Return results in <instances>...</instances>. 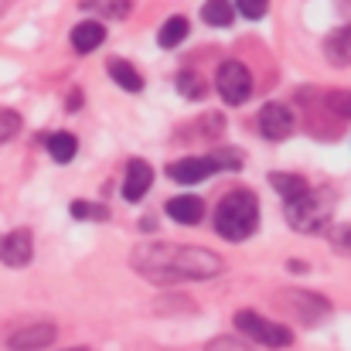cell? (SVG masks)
<instances>
[{
    "mask_svg": "<svg viewBox=\"0 0 351 351\" xmlns=\"http://www.w3.org/2000/svg\"><path fill=\"white\" fill-rule=\"evenodd\" d=\"M79 103H82V93H79V89H75V93H72V96H69V110H79Z\"/></svg>",
    "mask_w": 351,
    "mask_h": 351,
    "instance_id": "obj_27",
    "label": "cell"
},
{
    "mask_svg": "<svg viewBox=\"0 0 351 351\" xmlns=\"http://www.w3.org/2000/svg\"><path fill=\"white\" fill-rule=\"evenodd\" d=\"M106 72L117 79V86H119V89H126V93H140V89H143L140 72H136L130 62H123V58H113V62L106 65Z\"/></svg>",
    "mask_w": 351,
    "mask_h": 351,
    "instance_id": "obj_16",
    "label": "cell"
},
{
    "mask_svg": "<svg viewBox=\"0 0 351 351\" xmlns=\"http://www.w3.org/2000/svg\"><path fill=\"white\" fill-rule=\"evenodd\" d=\"M55 324H31V328H21L7 338V348L10 351H38V348H48L55 341Z\"/></svg>",
    "mask_w": 351,
    "mask_h": 351,
    "instance_id": "obj_10",
    "label": "cell"
},
{
    "mask_svg": "<svg viewBox=\"0 0 351 351\" xmlns=\"http://www.w3.org/2000/svg\"><path fill=\"white\" fill-rule=\"evenodd\" d=\"M21 130V117L14 110H0V143H7L10 136H17Z\"/></svg>",
    "mask_w": 351,
    "mask_h": 351,
    "instance_id": "obj_23",
    "label": "cell"
},
{
    "mask_svg": "<svg viewBox=\"0 0 351 351\" xmlns=\"http://www.w3.org/2000/svg\"><path fill=\"white\" fill-rule=\"evenodd\" d=\"M269 184L280 191V198L290 205V202H297V198H304L307 191H311V184L300 178V174H273L269 178Z\"/></svg>",
    "mask_w": 351,
    "mask_h": 351,
    "instance_id": "obj_15",
    "label": "cell"
},
{
    "mask_svg": "<svg viewBox=\"0 0 351 351\" xmlns=\"http://www.w3.org/2000/svg\"><path fill=\"white\" fill-rule=\"evenodd\" d=\"M69 351H86V348H69Z\"/></svg>",
    "mask_w": 351,
    "mask_h": 351,
    "instance_id": "obj_29",
    "label": "cell"
},
{
    "mask_svg": "<svg viewBox=\"0 0 351 351\" xmlns=\"http://www.w3.org/2000/svg\"><path fill=\"white\" fill-rule=\"evenodd\" d=\"M103 38H106V31H103V24H99V21H82V24H75V27H72V48H75V51H82V55L96 51V48L103 45Z\"/></svg>",
    "mask_w": 351,
    "mask_h": 351,
    "instance_id": "obj_13",
    "label": "cell"
},
{
    "mask_svg": "<svg viewBox=\"0 0 351 351\" xmlns=\"http://www.w3.org/2000/svg\"><path fill=\"white\" fill-rule=\"evenodd\" d=\"M215 86H219V96L229 106H242L252 96V75L242 62H222L219 75H215Z\"/></svg>",
    "mask_w": 351,
    "mask_h": 351,
    "instance_id": "obj_5",
    "label": "cell"
},
{
    "mask_svg": "<svg viewBox=\"0 0 351 351\" xmlns=\"http://www.w3.org/2000/svg\"><path fill=\"white\" fill-rule=\"evenodd\" d=\"M133 269L150 283H181V280H212L226 263L198 245H140L133 252Z\"/></svg>",
    "mask_w": 351,
    "mask_h": 351,
    "instance_id": "obj_1",
    "label": "cell"
},
{
    "mask_svg": "<svg viewBox=\"0 0 351 351\" xmlns=\"http://www.w3.org/2000/svg\"><path fill=\"white\" fill-rule=\"evenodd\" d=\"M266 7H269V0H235V10L249 21H259L266 14Z\"/></svg>",
    "mask_w": 351,
    "mask_h": 351,
    "instance_id": "obj_25",
    "label": "cell"
},
{
    "mask_svg": "<svg viewBox=\"0 0 351 351\" xmlns=\"http://www.w3.org/2000/svg\"><path fill=\"white\" fill-rule=\"evenodd\" d=\"M345 14H348V17H351V0H345Z\"/></svg>",
    "mask_w": 351,
    "mask_h": 351,
    "instance_id": "obj_28",
    "label": "cell"
},
{
    "mask_svg": "<svg viewBox=\"0 0 351 351\" xmlns=\"http://www.w3.org/2000/svg\"><path fill=\"white\" fill-rule=\"evenodd\" d=\"M184 34H188V21H184V17H171V21L160 27L157 41H160V48H178V45L184 41Z\"/></svg>",
    "mask_w": 351,
    "mask_h": 351,
    "instance_id": "obj_19",
    "label": "cell"
},
{
    "mask_svg": "<svg viewBox=\"0 0 351 351\" xmlns=\"http://www.w3.org/2000/svg\"><path fill=\"white\" fill-rule=\"evenodd\" d=\"M178 89H181L184 99H202V96H205V79H202L198 72H188V69H184V72L178 75Z\"/></svg>",
    "mask_w": 351,
    "mask_h": 351,
    "instance_id": "obj_21",
    "label": "cell"
},
{
    "mask_svg": "<svg viewBox=\"0 0 351 351\" xmlns=\"http://www.w3.org/2000/svg\"><path fill=\"white\" fill-rule=\"evenodd\" d=\"M167 215H171L174 222H181V226H195V222L205 215V202L195 198V195H178V198L167 202Z\"/></svg>",
    "mask_w": 351,
    "mask_h": 351,
    "instance_id": "obj_12",
    "label": "cell"
},
{
    "mask_svg": "<svg viewBox=\"0 0 351 351\" xmlns=\"http://www.w3.org/2000/svg\"><path fill=\"white\" fill-rule=\"evenodd\" d=\"M212 171H219V164H215L212 157H184V160H174V164L167 167L171 181H178V184H198V181H205Z\"/></svg>",
    "mask_w": 351,
    "mask_h": 351,
    "instance_id": "obj_9",
    "label": "cell"
},
{
    "mask_svg": "<svg viewBox=\"0 0 351 351\" xmlns=\"http://www.w3.org/2000/svg\"><path fill=\"white\" fill-rule=\"evenodd\" d=\"M202 17H205V24H212V27H229L235 17V7L229 0H208V3L202 7Z\"/></svg>",
    "mask_w": 351,
    "mask_h": 351,
    "instance_id": "obj_17",
    "label": "cell"
},
{
    "mask_svg": "<svg viewBox=\"0 0 351 351\" xmlns=\"http://www.w3.org/2000/svg\"><path fill=\"white\" fill-rule=\"evenodd\" d=\"M205 351H249V345L245 341H239V338H215V341H208V348Z\"/></svg>",
    "mask_w": 351,
    "mask_h": 351,
    "instance_id": "obj_26",
    "label": "cell"
},
{
    "mask_svg": "<svg viewBox=\"0 0 351 351\" xmlns=\"http://www.w3.org/2000/svg\"><path fill=\"white\" fill-rule=\"evenodd\" d=\"M293 130H297V117H293L287 106L266 103V106L259 110V133H263L266 140H287Z\"/></svg>",
    "mask_w": 351,
    "mask_h": 351,
    "instance_id": "obj_7",
    "label": "cell"
},
{
    "mask_svg": "<svg viewBox=\"0 0 351 351\" xmlns=\"http://www.w3.org/2000/svg\"><path fill=\"white\" fill-rule=\"evenodd\" d=\"M324 55H328L338 69L351 65V24L338 27L335 34H328V41H324Z\"/></svg>",
    "mask_w": 351,
    "mask_h": 351,
    "instance_id": "obj_14",
    "label": "cell"
},
{
    "mask_svg": "<svg viewBox=\"0 0 351 351\" xmlns=\"http://www.w3.org/2000/svg\"><path fill=\"white\" fill-rule=\"evenodd\" d=\"M72 215H75V219H96V222L110 219V212H106V208L89 205V202H72Z\"/></svg>",
    "mask_w": 351,
    "mask_h": 351,
    "instance_id": "obj_24",
    "label": "cell"
},
{
    "mask_svg": "<svg viewBox=\"0 0 351 351\" xmlns=\"http://www.w3.org/2000/svg\"><path fill=\"white\" fill-rule=\"evenodd\" d=\"M324 106L338 117H351V89H335L324 96Z\"/></svg>",
    "mask_w": 351,
    "mask_h": 351,
    "instance_id": "obj_22",
    "label": "cell"
},
{
    "mask_svg": "<svg viewBox=\"0 0 351 351\" xmlns=\"http://www.w3.org/2000/svg\"><path fill=\"white\" fill-rule=\"evenodd\" d=\"M331 208H335V202H331L328 191H307L304 198L287 205V222L297 232H314V229H321L328 222Z\"/></svg>",
    "mask_w": 351,
    "mask_h": 351,
    "instance_id": "obj_3",
    "label": "cell"
},
{
    "mask_svg": "<svg viewBox=\"0 0 351 351\" xmlns=\"http://www.w3.org/2000/svg\"><path fill=\"white\" fill-rule=\"evenodd\" d=\"M82 10H96V14H103V17H126L130 14V0H82Z\"/></svg>",
    "mask_w": 351,
    "mask_h": 351,
    "instance_id": "obj_20",
    "label": "cell"
},
{
    "mask_svg": "<svg viewBox=\"0 0 351 351\" xmlns=\"http://www.w3.org/2000/svg\"><path fill=\"white\" fill-rule=\"evenodd\" d=\"M150 184H154L150 164H147V160H130L126 181H123V198H126V202H140V198L150 191Z\"/></svg>",
    "mask_w": 351,
    "mask_h": 351,
    "instance_id": "obj_11",
    "label": "cell"
},
{
    "mask_svg": "<svg viewBox=\"0 0 351 351\" xmlns=\"http://www.w3.org/2000/svg\"><path fill=\"white\" fill-rule=\"evenodd\" d=\"M235 328L245 338H252V341H259L266 348H287V345H293V331L287 324H273V321H266V317H259L252 311H239L235 314Z\"/></svg>",
    "mask_w": 351,
    "mask_h": 351,
    "instance_id": "obj_4",
    "label": "cell"
},
{
    "mask_svg": "<svg viewBox=\"0 0 351 351\" xmlns=\"http://www.w3.org/2000/svg\"><path fill=\"white\" fill-rule=\"evenodd\" d=\"M34 256V239L27 229H17V232H7L0 235V263L3 266H27Z\"/></svg>",
    "mask_w": 351,
    "mask_h": 351,
    "instance_id": "obj_8",
    "label": "cell"
},
{
    "mask_svg": "<svg viewBox=\"0 0 351 351\" xmlns=\"http://www.w3.org/2000/svg\"><path fill=\"white\" fill-rule=\"evenodd\" d=\"M259 226V202L252 191H229L215 208V232L229 242H242Z\"/></svg>",
    "mask_w": 351,
    "mask_h": 351,
    "instance_id": "obj_2",
    "label": "cell"
},
{
    "mask_svg": "<svg viewBox=\"0 0 351 351\" xmlns=\"http://www.w3.org/2000/svg\"><path fill=\"white\" fill-rule=\"evenodd\" d=\"M75 150H79V143H75L72 133H51V136H48V154H51L58 164H69V160L75 157Z\"/></svg>",
    "mask_w": 351,
    "mask_h": 351,
    "instance_id": "obj_18",
    "label": "cell"
},
{
    "mask_svg": "<svg viewBox=\"0 0 351 351\" xmlns=\"http://www.w3.org/2000/svg\"><path fill=\"white\" fill-rule=\"evenodd\" d=\"M280 300H283V304H290V311H293L304 324H317V321L331 311V304H328L324 297L311 293V290H283V293H280Z\"/></svg>",
    "mask_w": 351,
    "mask_h": 351,
    "instance_id": "obj_6",
    "label": "cell"
}]
</instances>
